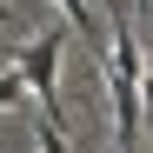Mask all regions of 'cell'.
<instances>
[{
	"label": "cell",
	"mask_w": 153,
	"mask_h": 153,
	"mask_svg": "<svg viewBox=\"0 0 153 153\" xmlns=\"http://www.w3.org/2000/svg\"><path fill=\"white\" fill-rule=\"evenodd\" d=\"M20 100H27V80L20 73H0V107H20Z\"/></svg>",
	"instance_id": "obj_3"
},
{
	"label": "cell",
	"mask_w": 153,
	"mask_h": 153,
	"mask_svg": "<svg viewBox=\"0 0 153 153\" xmlns=\"http://www.w3.org/2000/svg\"><path fill=\"white\" fill-rule=\"evenodd\" d=\"M0 13H7V0H0Z\"/></svg>",
	"instance_id": "obj_4"
},
{
	"label": "cell",
	"mask_w": 153,
	"mask_h": 153,
	"mask_svg": "<svg viewBox=\"0 0 153 153\" xmlns=\"http://www.w3.org/2000/svg\"><path fill=\"white\" fill-rule=\"evenodd\" d=\"M53 7L73 20V33H87V47H93V67H100V27H93V7H87V0H53Z\"/></svg>",
	"instance_id": "obj_2"
},
{
	"label": "cell",
	"mask_w": 153,
	"mask_h": 153,
	"mask_svg": "<svg viewBox=\"0 0 153 153\" xmlns=\"http://www.w3.org/2000/svg\"><path fill=\"white\" fill-rule=\"evenodd\" d=\"M13 73L27 80V93H40V113H47V120H60V87H53V80H60V33H40L27 53H20Z\"/></svg>",
	"instance_id": "obj_1"
}]
</instances>
